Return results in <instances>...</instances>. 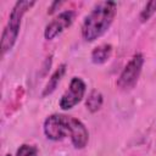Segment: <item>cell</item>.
I'll return each instance as SVG.
<instances>
[{
    "label": "cell",
    "instance_id": "cell-1",
    "mask_svg": "<svg viewBox=\"0 0 156 156\" xmlns=\"http://www.w3.org/2000/svg\"><path fill=\"white\" fill-rule=\"evenodd\" d=\"M116 13L113 1L99 2L94 10L85 17L82 26V35L87 41H94L101 37L111 26Z\"/></svg>",
    "mask_w": 156,
    "mask_h": 156
},
{
    "label": "cell",
    "instance_id": "cell-2",
    "mask_svg": "<svg viewBox=\"0 0 156 156\" xmlns=\"http://www.w3.org/2000/svg\"><path fill=\"white\" fill-rule=\"evenodd\" d=\"M33 5H34V1H17L16 5L13 6V9L10 13L9 23L5 27V29L2 32V37H1L2 52H6L12 49V46L17 39L18 32H20L21 18L24 15V12L27 10H29Z\"/></svg>",
    "mask_w": 156,
    "mask_h": 156
},
{
    "label": "cell",
    "instance_id": "cell-3",
    "mask_svg": "<svg viewBox=\"0 0 156 156\" xmlns=\"http://www.w3.org/2000/svg\"><path fill=\"white\" fill-rule=\"evenodd\" d=\"M143 63H144L143 55L141 54L134 55L133 58L124 67L123 72L121 73L118 80H117V85L122 89H128V88L134 87V84L136 83L139 74L141 72Z\"/></svg>",
    "mask_w": 156,
    "mask_h": 156
},
{
    "label": "cell",
    "instance_id": "cell-4",
    "mask_svg": "<svg viewBox=\"0 0 156 156\" xmlns=\"http://www.w3.org/2000/svg\"><path fill=\"white\" fill-rule=\"evenodd\" d=\"M84 93H85V84H84V82L80 78H78V77L72 78L68 90L62 95V98L60 100V107L62 110L72 108L73 106H76L83 99Z\"/></svg>",
    "mask_w": 156,
    "mask_h": 156
},
{
    "label": "cell",
    "instance_id": "cell-5",
    "mask_svg": "<svg viewBox=\"0 0 156 156\" xmlns=\"http://www.w3.org/2000/svg\"><path fill=\"white\" fill-rule=\"evenodd\" d=\"M44 133L49 139L55 141L63 139L68 133L66 124V116L63 115L49 116L44 122Z\"/></svg>",
    "mask_w": 156,
    "mask_h": 156
},
{
    "label": "cell",
    "instance_id": "cell-6",
    "mask_svg": "<svg viewBox=\"0 0 156 156\" xmlns=\"http://www.w3.org/2000/svg\"><path fill=\"white\" fill-rule=\"evenodd\" d=\"M66 124H67V129L71 135L73 146L76 149H83L87 145L88 138H89L85 126L80 121L68 116H66Z\"/></svg>",
    "mask_w": 156,
    "mask_h": 156
},
{
    "label": "cell",
    "instance_id": "cell-7",
    "mask_svg": "<svg viewBox=\"0 0 156 156\" xmlns=\"http://www.w3.org/2000/svg\"><path fill=\"white\" fill-rule=\"evenodd\" d=\"M74 18V12L72 11H65L62 13H60L55 20H52L45 28L44 35L48 40L54 39L56 35H58L63 29H66L67 27L71 26V23L73 22Z\"/></svg>",
    "mask_w": 156,
    "mask_h": 156
},
{
    "label": "cell",
    "instance_id": "cell-8",
    "mask_svg": "<svg viewBox=\"0 0 156 156\" xmlns=\"http://www.w3.org/2000/svg\"><path fill=\"white\" fill-rule=\"evenodd\" d=\"M65 72H66V65H61V66L54 72V74L51 76V78L49 79V82H48V84H46V87H45V89H44V91H43V94H41L43 96H46V95L51 94V93L56 89V87H57L60 79L62 78V76L65 74Z\"/></svg>",
    "mask_w": 156,
    "mask_h": 156
},
{
    "label": "cell",
    "instance_id": "cell-9",
    "mask_svg": "<svg viewBox=\"0 0 156 156\" xmlns=\"http://www.w3.org/2000/svg\"><path fill=\"white\" fill-rule=\"evenodd\" d=\"M110 54H111V45H107V44H104V45H100L98 48H95L91 52V61L94 63H104L108 57H110Z\"/></svg>",
    "mask_w": 156,
    "mask_h": 156
},
{
    "label": "cell",
    "instance_id": "cell-10",
    "mask_svg": "<svg viewBox=\"0 0 156 156\" xmlns=\"http://www.w3.org/2000/svg\"><path fill=\"white\" fill-rule=\"evenodd\" d=\"M102 105V95L98 90H91L87 99V107L90 112H96Z\"/></svg>",
    "mask_w": 156,
    "mask_h": 156
},
{
    "label": "cell",
    "instance_id": "cell-11",
    "mask_svg": "<svg viewBox=\"0 0 156 156\" xmlns=\"http://www.w3.org/2000/svg\"><path fill=\"white\" fill-rule=\"evenodd\" d=\"M155 11H156V0L149 1V2L146 4V6L144 7V10L141 11V13H140V20H141V22L147 21V20L155 13Z\"/></svg>",
    "mask_w": 156,
    "mask_h": 156
},
{
    "label": "cell",
    "instance_id": "cell-12",
    "mask_svg": "<svg viewBox=\"0 0 156 156\" xmlns=\"http://www.w3.org/2000/svg\"><path fill=\"white\" fill-rule=\"evenodd\" d=\"M17 156H38V150L32 145H22L17 150Z\"/></svg>",
    "mask_w": 156,
    "mask_h": 156
},
{
    "label": "cell",
    "instance_id": "cell-13",
    "mask_svg": "<svg viewBox=\"0 0 156 156\" xmlns=\"http://www.w3.org/2000/svg\"><path fill=\"white\" fill-rule=\"evenodd\" d=\"M60 5H61V2H60V1H55V2L52 4V6L50 7V10L48 11V13H50V15H51V13H54V12H55V9H56L57 6H60Z\"/></svg>",
    "mask_w": 156,
    "mask_h": 156
},
{
    "label": "cell",
    "instance_id": "cell-14",
    "mask_svg": "<svg viewBox=\"0 0 156 156\" xmlns=\"http://www.w3.org/2000/svg\"><path fill=\"white\" fill-rule=\"evenodd\" d=\"M6 156H11V155H6Z\"/></svg>",
    "mask_w": 156,
    "mask_h": 156
}]
</instances>
